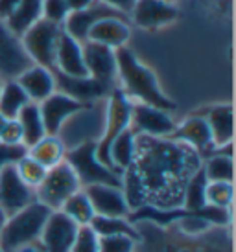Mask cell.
Segmentation results:
<instances>
[{"mask_svg":"<svg viewBox=\"0 0 236 252\" xmlns=\"http://www.w3.org/2000/svg\"><path fill=\"white\" fill-rule=\"evenodd\" d=\"M203 158L192 147L174 138L137 134V153L122 173V189L131 212L139 208L175 210L190 177L201 168Z\"/></svg>","mask_w":236,"mask_h":252,"instance_id":"cell-1","label":"cell"},{"mask_svg":"<svg viewBox=\"0 0 236 252\" xmlns=\"http://www.w3.org/2000/svg\"><path fill=\"white\" fill-rule=\"evenodd\" d=\"M139 230L135 252H233L231 234L210 226L201 234H187L175 224L159 226L150 221H133Z\"/></svg>","mask_w":236,"mask_h":252,"instance_id":"cell-2","label":"cell"},{"mask_svg":"<svg viewBox=\"0 0 236 252\" xmlns=\"http://www.w3.org/2000/svg\"><path fill=\"white\" fill-rule=\"evenodd\" d=\"M117 81L120 83L118 89L131 101L159 107L168 112L175 109V103L162 92L152 68L140 63L139 57L127 46L117 50Z\"/></svg>","mask_w":236,"mask_h":252,"instance_id":"cell-3","label":"cell"},{"mask_svg":"<svg viewBox=\"0 0 236 252\" xmlns=\"http://www.w3.org/2000/svg\"><path fill=\"white\" fill-rule=\"evenodd\" d=\"M105 109H107V98L85 103L63 124L56 136L63 142L67 151L90 142L96 144L102 138L105 127Z\"/></svg>","mask_w":236,"mask_h":252,"instance_id":"cell-4","label":"cell"},{"mask_svg":"<svg viewBox=\"0 0 236 252\" xmlns=\"http://www.w3.org/2000/svg\"><path fill=\"white\" fill-rule=\"evenodd\" d=\"M50 212L52 210H48L44 204L35 201L26 208L7 216L6 224L0 234V247L6 252H13L24 245L39 241L41 230L48 219Z\"/></svg>","mask_w":236,"mask_h":252,"instance_id":"cell-5","label":"cell"},{"mask_svg":"<svg viewBox=\"0 0 236 252\" xmlns=\"http://www.w3.org/2000/svg\"><path fill=\"white\" fill-rule=\"evenodd\" d=\"M78 189H81V182L78 179L76 171L69 162L63 160L54 168L46 169L42 182L35 188V199L48 210H61L65 201L70 195H74Z\"/></svg>","mask_w":236,"mask_h":252,"instance_id":"cell-6","label":"cell"},{"mask_svg":"<svg viewBox=\"0 0 236 252\" xmlns=\"http://www.w3.org/2000/svg\"><path fill=\"white\" fill-rule=\"evenodd\" d=\"M63 33V26L46 19H39L34 26H30L21 35L24 52L28 54L34 64H41L48 70H54L56 50L59 37Z\"/></svg>","mask_w":236,"mask_h":252,"instance_id":"cell-7","label":"cell"},{"mask_svg":"<svg viewBox=\"0 0 236 252\" xmlns=\"http://www.w3.org/2000/svg\"><path fill=\"white\" fill-rule=\"evenodd\" d=\"M65 160L69 162L72 169L76 171L78 179L81 182V188L90 184H115L122 186V173L107 168L105 164L98 160L96 157V144H83L74 149L67 151Z\"/></svg>","mask_w":236,"mask_h":252,"instance_id":"cell-8","label":"cell"},{"mask_svg":"<svg viewBox=\"0 0 236 252\" xmlns=\"http://www.w3.org/2000/svg\"><path fill=\"white\" fill-rule=\"evenodd\" d=\"M131 99L125 96L120 89H113L107 96V109H105V127L102 138L96 142V157L98 160L109 166V146L120 133L129 129L131 124ZM113 169V168H111Z\"/></svg>","mask_w":236,"mask_h":252,"instance_id":"cell-9","label":"cell"},{"mask_svg":"<svg viewBox=\"0 0 236 252\" xmlns=\"http://www.w3.org/2000/svg\"><path fill=\"white\" fill-rule=\"evenodd\" d=\"M174 118L170 112L159 107H152L146 103H131V129L135 134H144V136H155V138H166L172 136L175 129Z\"/></svg>","mask_w":236,"mask_h":252,"instance_id":"cell-10","label":"cell"},{"mask_svg":"<svg viewBox=\"0 0 236 252\" xmlns=\"http://www.w3.org/2000/svg\"><path fill=\"white\" fill-rule=\"evenodd\" d=\"M35 189L22 181L15 166L0 169V208L6 216L35 203Z\"/></svg>","mask_w":236,"mask_h":252,"instance_id":"cell-11","label":"cell"},{"mask_svg":"<svg viewBox=\"0 0 236 252\" xmlns=\"http://www.w3.org/2000/svg\"><path fill=\"white\" fill-rule=\"evenodd\" d=\"M78 230L79 226L70 217L65 216L61 210H54L50 212L48 219L42 226L39 243L44 252H70Z\"/></svg>","mask_w":236,"mask_h":252,"instance_id":"cell-12","label":"cell"},{"mask_svg":"<svg viewBox=\"0 0 236 252\" xmlns=\"http://www.w3.org/2000/svg\"><path fill=\"white\" fill-rule=\"evenodd\" d=\"M109 17H118V19H127V15L120 13L118 9L111 7L102 0H92L89 6L81 9V11H74L67 17V21L63 22V30L74 37L76 41L85 42L89 37L90 28L100 22L102 19H109Z\"/></svg>","mask_w":236,"mask_h":252,"instance_id":"cell-13","label":"cell"},{"mask_svg":"<svg viewBox=\"0 0 236 252\" xmlns=\"http://www.w3.org/2000/svg\"><path fill=\"white\" fill-rule=\"evenodd\" d=\"M83 57L89 77L107 87H118L117 81V50L92 41L83 42Z\"/></svg>","mask_w":236,"mask_h":252,"instance_id":"cell-14","label":"cell"},{"mask_svg":"<svg viewBox=\"0 0 236 252\" xmlns=\"http://www.w3.org/2000/svg\"><path fill=\"white\" fill-rule=\"evenodd\" d=\"M85 193L96 216L105 217H129L131 208L124 195L122 186L115 184H90L85 186Z\"/></svg>","mask_w":236,"mask_h":252,"instance_id":"cell-15","label":"cell"},{"mask_svg":"<svg viewBox=\"0 0 236 252\" xmlns=\"http://www.w3.org/2000/svg\"><path fill=\"white\" fill-rule=\"evenodd\" d=\"M32 59L22 48L21 37L9 32L6 22L0 21V77L15 79L24 68H28Z\"/></svg>","mask_w":236,"mask_h":252,"instance_id":"cell-16","label":"cell"},{"mask_svg":"<svg viewBox=\"0 0 236 252\" xmlns=\"http://www.w3.org/2000/svg\"><path fill=\"white\" fill-rule=\"evenodd\" d=\"M170 138L192 147L201 158H207L208 155H212L216 149L208 124L203 114H192L187 120H183L179 126H175Z\"/></svg>","mask_w":236,"mask_h":252,"instance_id":"cell-17","label":"cell"},{"mask_svg":"<svg viewBox=\"0 0 236 252\" xmlns=\"http://www.w3.org/2000/svg\"><path fill=\"white\" fill-rule=\"evenodd\" d=\"M129 17L139 28L159 30L172 24L179 17V11L174 4L164 0H135Z\"/></svg>","mask_w":236,"mask_h":252,"instance_id":"cell-18","label":"cell"},{"mask_svg":"<svg viewBox=\"0 0 236 252\" xmlns=\"http://www.w3.org/2000/svg\"><path fill=\"white\" fill-rule=\"evenodd\" d=\"M52 72H54V77H56V91L63 92V94H67V96L78 99L81 103H92V101H98V99H105L113 91V87H107V85L100 83V81H96V79H92L89 76L72 77L56 70Z\"/></svg>","mask_w":236,"mask_h":252,"instance_id":"cell-19","label":"cell"},{"mask_svg":"<svg viewBox=\"0 0 236 252\" xmlns=\"http://www.w3.org/2000/svg\"><path fill=\"white\" fill-rule=\"evenodd\" d=\"M83 105L85 103L57 91L46 99H42L39 103V111H41V118L42 124H44V129H46V134H57L63 124Z\"/></svg>","mask_w":236,"mask_h":252,"instance_id":"cell-20","label":"cell"},{"mask_svg":"<svg viewBox=\"0 0 236 252\" xmlns=\"http://www.w3.org/2000/svg\"><path fill=\"white\" fill-rule=\"evenodd\" d=\"M54 70L72 77L89 76L87 74V66H85L83 42H79L74 37H70L65 30H63L61 37H59V42H57Z\"/></svg>","mask_w":236,"mask_h":252,"instance_id":"cell-21","label":"cell"},{"mask_svg":"<svg viewBox=\"0 0 236 252\" xmlns=\"http://www.w3.org/2000/svg\"><path fill=\"white\" fill-rule=\"evenodd\" d=\"M15 79L22 87V91L26 92L30 101H34V103H41L42 99H46L56 92L54 72L41 64H30L28 68H24Z\"/></svg>","mask_w":236,"mask_h":252,"instance_id":"cell-22","label":"cell"},{"mask_svg":"<svg viewBox=\"0 0 236 252\" xmlns=\"http://www.w3.org/2000/svg\"><path fill=\"white\" fill-rule=\"evenodd\" d=\"M131 37V28L127 24V19H118V17H109L96 22L89 32L87 41L98 42L109 46L113 50L124 48Z\"/></svg>","mask_w":236,"mask_h":252,"instance_id":"cell-23","label":"cell"},{"mask_svg":"<svg viewBox=\"0 0 236 252\" xmlns=\"http://www.w3.org/2000/svg\"><path fill=\"white\" fill-rule=\"evenodd\" d=\"M203 116L207 120L212 142L216 147H223L227 144H233L235 136V111L231 103H222L214 105L203 112Z\"/></svg>","mask_w":236,"mask_h":252,"instance_id":"cell-24","label":"cell"},{"mask_svg":"<svg viewBox=\"0 0 236 252\" xmlns=\"http://www.w3.org/2000/svg\"><path fill=\"white\" fill-rule=\"evenodd\" d=\"M201 169L208 182H233L235 162H233V144L216 147L214 153L203 160Z\"/></svg>","mask_w":236,"mask_h":252,"instance_id":"cell-25","label":"cell"},{"mask_svg":"<svg viewBox=\"0 0 236 252\" xmlns=\"http://www.w3.org/2000/svg\"><path fill=\"white\" fill-rule=\"evenodd\" d=\"M135 153H137V134L131 129H125L109 146V166L118 173H124L131 166Z\"/></svg>","mask_w":236,"mask_h":252,"instance_id":"cell-26","label":"cell"},{"mask_svg":"<svg viewBox=\"0 0 236 252\" xmlns=\"http://www.w3.org/2000/svg\"><path fill=\"white\" fill-rule=\"evenodd\" d=\"M28 155L48 169L65 160L67 147L63 146V142L57 138L56 134H46L39 142H35L32 147H28Z\"/></svg>","mask_w":236,"mask_h":252,"instance_id":"cell-27","label":"cell"},{"mask_svg":"<svg viewBox=\"0 0 236 252\" xmlns=\"http://www.w3.org/2000/svg\"><path fill=\"white\" fill-rule=\"evenodd\" d=\"M39 19H42V0H19V6L6 21V26L11 33L21 37Z\"/></svg>","mask_w":236,"mask_h":252,"instance_id":"cell-28","label":"cell"},{"mask_svg":"<svg viewBox=\"0 0 236 252\" xmlns=\"http://www.w3.org/2000/svg\"><path fill=\"white\" fill-rule=\"evenodd\" d=\"M17 122H19V126L22 129V144L26 147H32L35 142H39L42 136H46V129H44V124H42L39 103L30 101L28 105L19 112Z\"/></svg>","mask_w":236,"mask_h":252,"instance_id":"cell-29","label":"cell"},{"mask_svg":"<svg viewBox=\"0 0 236 252\" xmlns=\"http://www.w3.org/2000/svg\"><path fill=\"white\" fill-rule=\"evenodd\" d=\"M30 103V98L22 87L17 83V79H6L0 89V114H4L7 120L19 116V112Z\"/></svg>","mask_w":236,"mask_h":252,"instance_id":"cell-30","label":"cell"},{"mask_svg":"<svg viewBox=\"0 0 236 252\" xmlns=\"http://www.w3.org/2000/svg\"><path fill=\"white\" fill-rule=\"evenodd\" d=\"M61 212L67 217H70L78 226H89L90 221L96 216L83 188L78 189L74 195H70L69 199L65 201V204L61 206Z\"/></svg>","mask_w":236,"mask_h":252,"instance_id":"cell-31","label":"cell"},{"mask_svg":"<svg viewBox=\"0 0 236 252\" xmlns=\"http://www.w3.org/2000/svg\"><path fill=\"white\" fill-rule=\"evenodd\" d=\"M92 230L98 234V238L102 236H113V234H125L131 236L139 241V230L129 217H105V216H94V219L89 224Z\"/></svg>","mask_w":236,"mask_h":252,"instance_id":"cell-32","label":"cell"},{"mask_svg":"<svg viewBox=\"0 0 236 252\" xmlns=\"http://www.w3.org/2000/svg\"><path fill=\"white\" fill-rule=\"evenodd\" d=\"M207 179H205V173L203 169L199 168L194 175L190 177L187 188H185V193H183V204L181 208H185L187 212H196L203 208L207 204V199H205V191H207Z\"/></svg>","mask_w":236,"mask_h":252,"instance_id":"cell-33","label":"cell"},{"mask_svg":"<svg viewBox=\"0 0 236 252\" xmlns=\"http://www.w3.org/2000/svg\"><path fill=\"white\" fill-rule=\"evenodd\" d=\"M205 199H207V204H210V206L233 208V201H235L233 182H207Z\"/></svg>","mask_w":236,"mask_h":252,"instance_id":"cell-34","label":"cell"},{"mask_svg":"<svg viewBox=\"0 0 236 252\" xmlns=\"http://www.w3.org/2000/svg\"><path fill=\"white\" fill-rule=\"evenodd\" d=\"M15 169H17V173H19V177H21L22 181L34 189L41 184L44 175H46V168L42 164H39L35 158H32L30 155H26L24 158H21V160L17 162Z\"/></svg>","mask_w":236,"mask_h":252,"instance_id":"cell-35","label":"cell"},{"mask_svg":"<svg viewBox=\"0 0 236 252\" xmlns=\"http://www.w3.org/2000/svg\"><path fill=\"white\" fill-rule=\"evenodd\" d=\"M137 239L125 234H113L100 238V252H135Z\"/></svg>","mask_w":236,"mask_h":252,"instance_id":"cell-36","label":"cell"},{"mask_svg":"<svg viewBox=\"0 0 236 252\" xmlns=\"http://www.w3.org/2000/svg\"><path fill=\"white\" fill-rule=\"evenodd\" d=\"M70 252H100V238L90 226H79Z\"/></svg>","mask_w":236,"mask_h":252,"instance_id":"cell-37","label":"cell"},{"mask_svg":"<svg viewBox=\"0 0 236 252\" xmlns=\"http://www.w3.org/2000/svg\"><path fill=\"white\" fill-rule=\"evenodd\" d=\"M69 15L70 9L67 6V0H42V19L63 26Z\"/></svg>","mask_w":236,"mask_h":252,"instance_id":"cell-38","label":"cell"},{"mask_svg":"<svg viewBox=\"0 0 236 252\" xmlns=\"http://www.w3.org/2000/svg\"><path fill=\"white\" fill-rule=\"evenodd\" d=\"M28 155V147L24 144H6L0 142V169L15 166L17 162Z\"/></svg>","mask_w":236,"mask_h":252,"instance_id":"cell-39","label":"cell"},{"mask_svg":"<svg viewBox=\"0 0 236 252\" xmlns=\"http://www.w3.org/2000/svg\"><path fill=\"white\" fill-rule=\"evenodd\" d=\"M0 142H6V144H22V129L19 126L17 118L7 120L2 133H0Z\"/></svg>","mask_w":236,"mask_h":252,"instance_id":"cell-40","label":"cell"},{"mask_svg":"<svg viewBox=\"0 0 236 252\" xmlns=\"http://www.w3.org/2000/svg\"><path fill=\"white\" fill-rule=\"evenodd\" d=\"M19 6V0H0V21L6 22Z\"/></svg>","mask_w":236,"mask_h":252,"instance_id":"cell-41","label":"cell"},{"mask_svg":"<svg viewBox=\"0 0 236 252\" xmlns=\"http://www.w3.org/2000/svg\"><path fill=\"white\" fill-rule=\"evenodd\" d=\"M102 2H105V4H109L111 7L118 9L120 13L127 15V17H129V13H131L133 6H135V0H102Z\"/></svg>","mask_w":236,"mask_h":252,"instance_id":"cell-42","label":"cell"},{"mask_svg":"<svg viewBox=\"0 0 236 252\" xmlns=\"http://www.w3.org/2000/svg\"><path fill=\"white\" fill-rule=\"evenodd\" d=\"M90 2H92V0H67V6H69L70 13H74V11H81V9H85Z\"/></svg>","mask_w":236,"mask_h":252,"instance_id":"cell-43","label":"cell"},{"mask_svg":"<svg viewBox=\"0 0 236 252\" xmlns=\"http://www.w3.org/2000/svg\"><path fill=\"white\" fill-rule=\"evenodd\" d=\"M13 252H44V249L41 247L39 241H35V243L24 245V247H21V249H17V251H13Z\"/></svg>","mask_w":236,"mask_h":252,"instance_id":"cell-44","label":"cell"},{"mask_svg":"<svg viewBox=\"0 0 236 252\" xmlns=\"http://www.w3.org/2000/svg\"><path fill=\"white\" fill-rule=\"evenodd\" d=\"M6 219H7V216L2 212V208H0V234H2V228H4V224H6Z\"/></svg>","mask_w":236,"mask_h":252,"instance_id":"cell-45","label":"cell"},{"mask_svg":"<svg viewBox=\"0 0 236 252\" xmlns=\"http://www.w3.org/2000/svg\"><path fill=\"white\" fill-rule=\"evenodd\" d=\"M7 118L4 116V114H0V133H2V129H4V126H6Z\"/></svg>","mask_w":236,"mask_h":252,"instance_id":"cell-46","label":"cell"},{"mask_svg":"<svg viewBox=\"0 0 236 252\" xmlns=\"http://www.w3.org/2000/svg\"><path fill=\"white\" fill-rule=\"evenodd\" d=\"M2 83H4V79H2V77H0V89H2Z\"/></svg>","mask_w":236,"mask_h":252,"instance_id":"cell-47","label":"cell"},{"mask_svg":"<svg viewBox=\"0 0 236 252\" xmlns=\"http://www.w3.org/2000/svg\"><path fill=\"white\" fill-rule=\"evenodd\" d=\"M164 2H170V4H174L175 0H164Z\"/></svg>","mask_w":236,"mask_h":252,"instance_id":"cell-48","label":"cell"},{"mask_svg":"<svg viewBox=\"0 0 236 252\" xmlns=\"http://www.w3.org/2000/svg\"><path fill=\"white\" fill-rule=\"evenodd\" d=\"M0 252H6V251H4V249H2V247H0Z\"/></svg>","mask_w":236,"mask_h":252,"instance_id":"cell-49","label":"cell"}]
</instances>
